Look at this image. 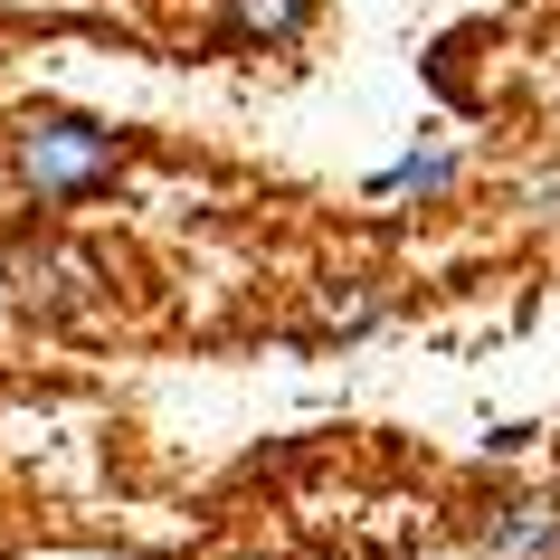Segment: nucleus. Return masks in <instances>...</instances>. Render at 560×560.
Wrapping results in <instances>:
<instances>
[{
    "label": "nucleus",
    "instance_id": "obj_7",
    "mask_svg": "<svg viewBox=\"0 0 560 560\" xmlns=\"http://www.w3.org/2000/svg\"><path fill=\"white\" fill-rule=\"evenodd\" d=\"M532 209H541V219L560 209V172H541V180H532Z\"/></svg>",
    "mask_w": 560,
    "mask_h": 560
},
{
    "label": "nucleus",
    "instance_id": "obj_3",
    "mask_svg": "<svg viewBox=\"0 0 560 560\" xmlns=\"http://www.w3.org/2000/svg\"><path fill=\"white\" fill-rule=\"evenodd\" d=\"M475 541L494 560H560V503L551 494H494L485 523H475Z\"/></svg>",
    "mask_w": 560,
    "mask_h": 560
},
{
    "label": "nucleus",
    "instance_id": "obj_5",
    "mask_svg": "<svg viewBox=\"0 0 560 560\" xmlns=\"http://www.w3.org/2000/svg\"><path fill=\"white\" fill-rule=\"evenodd\" d=\"M314 332H342V342H361V332H381V295L361 285V276H342V285H324V304H314Z\"/></svg>",
    "mask_w": 560,
    "mask_h": 560
},
{
    "label": "nucleus",
    "instance_id": "obj_6",
    "mask_svg": "<svg viewBox=\"0 0 560 560\" xmlns=\"http://www.w3.org/2000/svg\"><path fill=\"white\" fill-rule=\"evenodd\" d=\"M371 190H418V200H446V190H456V152H446V143H418V152H399Z\"/></svg>",
    "mask_w": 560,
    "mask_h": 560
},
{
    "label": "nucleus",
    "instance_id": "obj_2",
    "mask_svg": "<svg viewBox=\"0 0 560 560\" xmlns=\"http://www.w3.org/2000/svg\"><path fill=\"white\" fill-rule=\"evenodd\" d=\"M10 285H20V304L30 314H86L95 295H105V266L95 257H77V247H58V237H20L10 247Z\"/></svg>",
    "mask_w": 560,
    "mask_h": 560
},
{
    "label": "nucleus",
    "instance_id": "obj_4",
    "mask_svg": "<svg viewBox=\"0 0 560 560\" xmlns=\"http://www.w3.org/2000/svg\"><path fill=\"white\" fill-rule=\"evenodd\" d=\"M314 30V0H229L219 10V48H295Z\"/></svg>",
    "mask_w": 560,
    "mask_h": 560
},
{
    "label": "nucleus",
    "instance_id": "obj_1",
    "mask_svg": "<svg viewBox=\"0 0 560 560\" xmlns=\"http://www.w3.org/2000/svg\"><path fill=\"white\" fill-rule=\"evenodd\" d=\"M10 162H20V180H30L38 209H67V200L115 190L124 133L95 124V115H67V105H38V115H20V133H10Z\"/></svg>",
    "mask_w": 560,
    "mask_h": 560
}]
</instances>
